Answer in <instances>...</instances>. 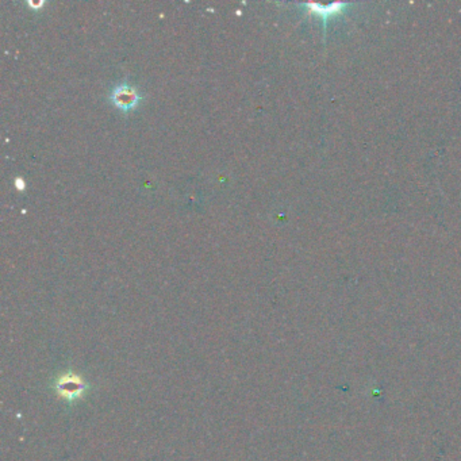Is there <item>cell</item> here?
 Listing matches in <instances>:
<instances>
[{"mask_svg": "<svg viewBox=\"0 0 461 461\" xmlns=\"http://www.w3.org/2000/svg\"><path fill=\"white\" fill-rule=\"evenodd\" d=\"M57 398L67 404H74L84 398L91 389V384L80 374L73 370L58 374L50 384Z\"/></svg>", "mask_w": 461, "mask_h": 461, "instance_id": "obj_1", "label": "cell"}, {"mask_svg": "<svg viewBox=\"0 0 461 461\" xmlns=\"http://www.w3.org/2000/svg\"><path fill=\"white\" fill-rule=\"evenodd\" d=\"M113 106L122 113H130L138 107L143 101V95L135 87L130 86L126 82L113 88L109 96Z\"/></svg>", "mask_w": 461, "mask_h": 461, "instance_id": "obj_2", "label": "cell"}, {"mask_svg": "<svg viewBox=\"0 0 461 461\" xmlns=\"http://www.w3.org/2000/svg\"><path fill=\"white\" fill-rule=\"evenodd\" d=\"M15 186H16V188H18L19 191H23V189H25V182H23L21 177H18V179L15 180Z\"/></svg>", "mask_w": 461, "mask_h": 461, "instance_id": "obj_3", "label": "cell"}]
</instances>
